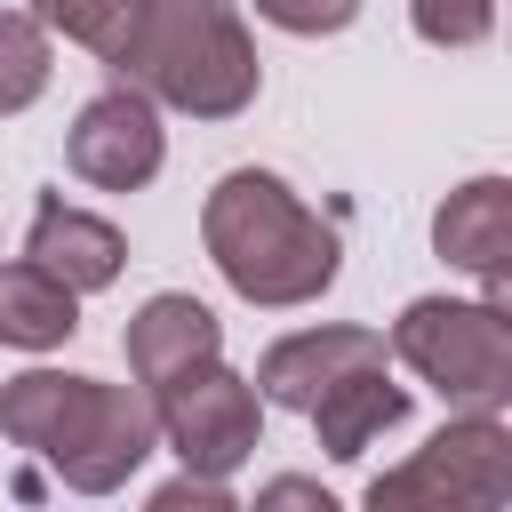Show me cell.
Returning <instances> with one entry per match:
<instances>
[{
  "label": "cell",
  "mask_w": 512,
  "mask_h": 512,
  "mask_svg": "<svg viewBox=\"0 0 512 512\" xmlns=\"http://www.w3.org/2000/svg\"><path fill=\"white\" fill-rule=\"evenodd\" d=\"M384 360V336L376 328H352V320H320V328H296V336H272L264 360H256V392L264 408H312L336 376L352 368H376Z\"/></svg>",
  "instance_id": "9"
},
{
  "label": "cell",
  "mask_w": 512,
  "mask_h": 512,
  "mask_svg": "<svg viewBox=\"0 0 512 512\" xmlns=\"http://www.w3.org/2000/svg\"><path fill=\"white\" fill-rule=\"evenodd\" d=\"M256 504H312V512H328V488L320 480H264Z\"/></svg>",
  "instance_id": "19"
},
{
  "label": "cell",
  "mask_w": 512,
  "mask_h": 512,
  "mask_svg": "<svg viewBox=\"0 0 512 512\" xmlns=\"http://www.w3.org/2000/svg\"><path fill=\"white\" fill-rule=\"evenodd\" d=\"M24 256H32L40 272H56L72 296H96V288H112V280L128 272V240H120V224L96 216V208H80V200H64V192H48V200L32 208Z\"/></svg>",
  "instance_id": "10"
},
{
  "label": "cell",
  "mask_w": 512,
  "mask_h": 512,
  "mask_svg": "<svg viewBox=\"0 0 512 512\" xmlns=\"http://www.w3.org/2000/svg\"><path fill=\"white\" fill-rule=\"evenodd\" d=\"M160 448V424H152V392L144 384H104V376H72L64 384V408L56 424L40 432V464L80 488V496H112L144 472V456Z\"/></svg>",
  "instance_id": "4"
},
{
  "label": "cell",
  "mask_w": 512,
  "mask_h": 512,
  "mask_svg": "<svg viewBox=\"0 0 512 512\" xmlns=\"http://www.w3.org/2000/svg\"><path fill=\"white\" fill-rule=\"evenodd\" d=\"M408 24L424 48H480L496 32V0H408Z\"/></svg>",
  "instance_id": "16"
},
{
  "label": "cell",
  "mask_w": 512,
  "mask_h": 512,
  "mask_svg": "<svg viewBox=\"0 0 512 512\" xmlns=\"http://www.w3.org/2000/svg\"><path fill=\"white\" fill-rule=\"evenodd\" d=\"M112 80L144 88L160 112L240 120L264 88V64L232 0H144L112 56Z\"/></svg>",
  "instance_id": "2"
},
{
  "label": "cell",
  "mask_w": 512,
  "mask_h": 512,
  "mask_svg": "<svg viewBox=\"0 0 512 512\" xmlns=\"http://www.w3.org/2000/svg\"><path fill=\"white\" fill-rule=\"evenodd\" d=\"M136 8L144 0H32V16L48 24V40H72V48H88V56H120V40H128V24H136Z\"/></svg>",
  "instance_id": "15"
},
{
  "label": "cell",
  "mask_w": 512,
  "mask_h": 512,
  "mask_svg": "<svg viewBox=\"0 0 512 512\" xmlns=\"http://www.w3.org/2000/svg\"><path fill=\"white\" fill-rule=\"evenodd\" d=\"M432 256L472 272L480 296L512 304V184L504 176H472L432 208Z\"/></svg>",
  "instance_id": "8"
},
{
  "label": "cell",
  "mask_w": 512,
  "mask_h": 512,
  "mask_svg": "<svg viewBox=\"0 0 512 512\" xmlns=\"http://www.w3.org/2000/svg\"><path fill=\"white\" fill-rule=\"evenodd\" d=\"M304 416H312V432H320V456L352 464V456H368L384 432H400V424H408V384H392V376H384V360H376V368L336 376Z\"/></svg>",
  "instance_id": "12"
},
{
  "label": "cell",
  "mask_w": 512,
  "mask_h": 512,
  "mask_svg": "<svg viewBox=\"0 0 512 512\" xmlns=\"http://www.w3.org/2000/svg\"><path fill=\"white\" fill-rule=\"evenodd\" d=\"M128 376L144 384V392H160L168 376H184V368H200V360H216L224 352V320L200 304V296H184V288H160V296H144L136 312H128Z\"/></svg>",
  "instance_id": "11"
},
{
  "label": "cell",
  "mask_w": 512,
  "mask_h": 512,
  "mask_svg": "<svg viewBox=\"0 0 512 512\" xmlns=\"http://www.w3.org/2000/svg\"><path fill=\"white\" fill-rule=\"evenodd\" d=\"M64 168L88 184V192H144L160 168H168V128H160V104L128 80L96 88L72 128H64Z\"/></svg>",
  "instance_id": "7"
},
{
  "label": "cell",
  "mask_w": 512,
  "mask_h": 512,
  "mask_svg": "<svg viewBox=\"0 0 512 512\" xmlns=\"http://www.w3.org/2000/svg\"><path fill=\"white\" fill-rule=\"evenodd\" d=\"M152 504H160V512H176V504H208V512H232V480H208V472H176L168 488H152Z\"/></svg>",
  "instance_id": "18"
},
{
  "label": "cell",
  "mask_w": 512,
  "mask_h": 512,
  "mask_svg": "<svg viewBox=\"0 0 512 512\" xmlns=\"http://www.w3.org/2000/svg\"><path fill=\"white\" fill-rule=\"evenodd\" d=\"M256 16L272 32H296V40H328L360 16V0H256Z\"/></svg>",
  "instance_id": "17"
},
{
  "label": "cell",
  "mask_w": 512,
  "mask_h": 512,
  "mask_svg": "<svg viewBox=\"0 0 512 512\" xmlns=\"http://www.w3.org/2000/svg\"><path fill=\"white\" fill-rule=\"evenodd\" d=\"M152 424H160V448L184 472L232 480L264 448V392H256V376H240L216 352V360H200V368H184L152 392Z\"/></svg>",
  "instance_id": "6"
},
{
  "label": "cell",
  "mask_w": 512,
  "mask_h": 512,
  "mask_svg": "<svg viewBox=\"0 0 512 512\" xmlns=\"http://www.w3.org/2000/svg\"><path fill=\"white\" fill-rule=\"evenodd\" d=\"M384 352L416 384H432L448 408L512 400V304H496V296H416V304H400Z\"/></svg>",
  "instance_id": "3"
},
{
  "label": "cell",
  "mask_w": 512,
  "mask_h": 512,
  "mask_svg": "<svg viewBox=\"0 0 512 512\" xmlns=\"http://www.w3.org/2000/svg\"><path fill=\"white\" fill-rule=\"evenodd\" d=\"M200 248L208 264L224 272V288L240 304H264V312H296V304H320L344 272V240L320 208L296 200L288 176L272 168H232L208 184L200 200Z\"/></svg>",
  "instance_id": "1"
},
{
  "label": "cell",
  "mask_w": 512,
  "mask_h": 512,
  "mask_svg": "<svg viewBox=\"0 0 512 512\" xmlns=\"http://www.w3.org/2000/svg\"><path fill=\"white\" fill-rule=\"evenodd\" d=\"M368 504L376 512H400V504L496 512V504H512V424H504V408H456L408 464L368 480Z\"/></svg>",
  "instance_id": "5"
},
{
  "label": "cell",
  "mask_w": 512,
  "mask_h": 512,
  "mask_svg": "<svg viewBox=\"0 0 512 512\" xmlns=\"http://www.w3.org/2000/svg\"><path fill=\"white\" fill-rule=\"evenodd\" d=\"M72 336H80V296L56 272H40L32 256L0 264V344L8 352H56Z\"/></svg>",
  "instance_id": "13"
},
{
  "label": "cell",
  "mask_w": 512,
  "mask_h": 512,
  "mask_svg": "<svg viewBox=\"0 0 512 512\" xmlns=\"http://www.w3.org/2000/svg\"><path fill=\"white\" fill-rule=\"evenodd\" d=\"M48 72H56V48H48V24L32 8H0V120L32 112L48 96Z\"/></svg>",
  "instance_id": "14"
}]
</instances>
